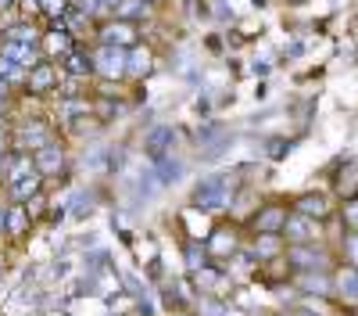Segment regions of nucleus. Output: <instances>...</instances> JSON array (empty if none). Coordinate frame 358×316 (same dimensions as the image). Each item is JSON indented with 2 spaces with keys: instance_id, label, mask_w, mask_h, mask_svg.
<instances>
[{
  "instance_id": "4468645a",
  "label": "nucleus",
  "mask_w": 358,
  "mask_h": 316,
  "mask_svg": "<svg viewBox=\"0 0 358 316\" xmlns=\"http://www.w3.org/2000/svg\"><path fill=\"white\" fill-rule=\"evenodd\" d=\"M262 216H265V219L258 223L262 230H276V226H280V219H283V212H280V209H265Z\"/></svg>"
},
{
  "instance_id": "2eb2a0df",
  "label": "nucleus",
  "mask_w": 358,
  "mask_h": 316,
  "mask_svg": "<svg viewBox=\"0 0 358 316\" xmlns=\"http://www.w3.org/2000/svg\"><path fill=\"white\" fill-rule=\"evenodd\" d=\"M4 230H8V209L0 205V234H4Z\"/></svg>"
},
{
  "instance_id": "f257e3e1",
  "label": "nucleus",
  "mask_w": 358,
  "mask_h": 316,
  "mask_svg": "<svg viewBox=\"0 0 358 316\" xmlns=\"http://www.w3.org/2000/svg\"><path fill=\"white\" fill-rule=\"evenodd\" d=\"M190 205L201 209V212H222L233 205V187H229V177H204L197 180L194 194H190Z\"/></svg>"
},
{
  "instance_id": "f03ea898",
  "label": "nucleus",
  "mask_w": 358,
  "mask_h": 316,
  "mask_svg": "<svg viewBox=\"0 0 358 316\" xmlns=\"http://www.w3.org/2000/svg\"><path fill=\"white\" fill-rule=\"evenodd\" d=\"M126 57H129V50H126V47L101 43L94 54H90V62H94V72H97V76L118 79V76H126Z\"/></svg>"
},
{
  "instance_id": "ddd939ff",
  "label": "nucleus",
  "mask_w": 358,
  "mask_h": 316,
  "mask_svg": "<svg viewBox=\"0 0 358 316\" xmlns=\"http://www.w3.org/2000/svg\"><path fill=\"white\" fill-rule=\"evenodd\" d=\"M183 259H187V270L197 273V270H204V263H208V252H204V245H201L197 238H190V241L183 245Z\"/></svg>"
},
{
  "instance_id": "9b49d317",
  "label": "nucleus",
  "mask_w": 358,
  "mask_h": 316,
  "mask_svg": "<svg viewBox=\"0 0 358 316\" xmlns=\"http://www.w3.org/2000/svg\"><path fill=\"white\" fill-rule=\"evenodd\" d=\"M40 47H47L50 54L57 50V54H62V57H69V54L76 50V47H72V36L65 33V29H50V33L43 36V43H40Z\"/></svg>"
},
{
  "instance_id": "6e6552de",
  "label": "nucleus",
  "mask_w": 358,
  "mask_h": 316,
  "mask_svg": "<svg viewBox=\"0 0 358 316\" xmlns=\"http://www.w3.org/2000/svg\"><path fill=\"white\" fill-rule=\"evenodd\" d=\"M62 69L69 76H76V79H90V76H94V62H90V54L83 47H76L69 57H62Z\"/></svg>"
},
{
  "instance_id": "423d86ee",
  "label": "nucleus",
  "mask_w": 358,
  "mask_h": 316,
  "mask_svg": "<svg viewBox=\"0 0 358 316\" xmlns=\"http://www.w3.org/2000/svg\"><path fill=\"white\" fill-rule=\"evenodd\" d=\"M57 79H62V72H57L50 62H40V65H33V69H29L25 72V90L29 94H50L54 90V86H57Z\"/></svg>"
},
{
  "instance_id": "f8f14e48",
  "label": "nucleus",
  "mask_w": 358,
  "mask_h": 316,
  "mask_svg": "<svg viewBox=\"0 0 358 316\" xmlns=\"http://www.w3.org/2000/svg\"><path fill=\"white\" fill-rule=\"evenodd\" d=\"M29 223H33V219H29L25 205H11V209H8V230H4V234H8V238H22L25 230H29Z\"/></svg>"
},
{
  "instance_id": "7ed1b4c3",
  "label": "nucleus",
  "mask_w": 358,
  "mask_h": 316,
  "mask_svg": "<svg viewBox=\"0 0 358 316\" xmlns=\"http://www.w3.org/2000/svg\"><path fill=\"white\" fill-rule=\"evenodd\" d=\"M54 140V133H50V126L43 123V119H29V123H22L18 130H15V151H40V148H47V144Z\"/></svg>"
},
{
  "instance_id": "dca6fc26",
  "label": "nucleus",
  "mask_w": 358,
  "mask_h": 316,
  "mask_svg": "<svg viewBox=\"0 0 358 316\" xmlns=\"http://www.w3.org/2000/svg\"><path fill=\"white\" fill-rule=\"evenodd\" d=\"M4 101H8V83L0 79V104H4Z\"/></svg>"
},
{
  "instance_id": "20e7f679",
  "label": "nucleus",
  "mask_w": 358,
  "mask_h": 316,
  "mask_svg": "<svg viewBox=\"0 0 358 316\" xmlns=\"http://www.w3.org/2000/svg\"><path fill=\"white\" fill-rule=\"evenodd\" d=\"M33 169H36V177H57V172H65L69 169V151H65V144H57L50 140L47 148H40L33 155Z\"/></svg>"
},
{
  "instance_id": "39448f33",
  "label": "nucleus",
  "mask_w": 358,
  "mask_h": 316,
  "mask_svg": "<svg viewBox=\"0 0 358 316\" xmlns=\"http://www.w3.org/2000/svg\"><path fill=\"white\" fill-rule=\"evenodd\" d=\"M172 148H176V130L172 126H151V130L143 133V155L151 158V162L169 158Z\"/></svg>"
},
{
  "instance_id": "1a4fd4ad",
  "label": "nucleus",
  "mask_w": 358,
  "mask_h": 316,
  "mask_svg": "<svg viewBox=\"0 0 358 316\" xmlns=\"http://www.w3.org/2000/svg\"><path fill=\"white\" fill-rule=\"evenodd\" d=\"M155 69V57L147 47H129V57H126V76H151Z\"/></svg>"
},
{
  "instance_id": "9d476101",
  "label": "nucleus",
  "mask_w": 358,
  "mask_h": 316,
  "mask_svg": "<svg viewBox=\"0 0 358 316\" xmlns=\"http://www.w3.org/2000/svg\"><path fill=\"white\" fill-rule=\"evenodd\" d=\"M204 252H208V255H215V259L233 255V252H236V234H233V230H215V234L208 238Z\"/></svg>"
},
{
  "instance_id": "0eeeda50",
  "label": "nucleus",
  "mask_w": 358,
  "mask_h": 316,
  "mask_svg": "<svg viewBox=\"0 0 358 316\" xmlns=\"http://www.w3.org/2000/svg\"><path fill=\"white\" fill-rule=\"evenodd\" d=\"M101 43H111V47H136V25L133 22H111V25H104V33H101Z\"/></svg>"
}]
</instances>
